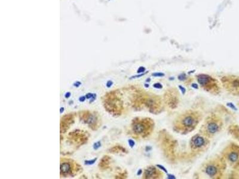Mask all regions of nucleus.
Returning a JSON list of instances; mask_svg holds the SVG:
<instances>
[{
    "label": "nucleus",
    "mask_w": 239,
    "mask_h": 179,
    "mask_svg": "<svg viewBox=\"0 0 239 179\" xmlns=\"http://www.w3.org/2000/svg\"><path fill=\"white\" fill-rule=\"evenodd\" d=\"M202 118L197 111L188 110L179 115L174 123V128L176 132L185 134L191 132L196 128Z\"/></svg>",
    "instance_id": "nucleus-1"
},
{
    "label": "nucleus",
    "mask_w": 239,
    "mask_h": 179,
    "mask_svg": "<svg viewBox=\"0 0 239 179\" xmlns=\"http://www.w3.org/2000/svg\"><path fill=\"white\" fill-rule=\"evenodd\" d=\"M154 123L149 118H137L132 124V131L138 138H146L153 132Z\"/></svg>",
    "instance_id": "nucleus-2"
},
{
    "label": "nucleus",
    "mask_w": 239,
    "mask_h": 179,
    "mask_svg": "<svg viewBox=\"0 0 239 179\" xmlns=\"http://www.w3.org/2000/svg\"><path fill=\"white\" fill-rule=\"evenodd\" d=\"M225 167L224 159L217 157L207 161L203 166L202 171L210 179H220Z\"/></svg>",
    "instance_id": "nucleus-3"
},
{
    "label": "nucleus",
    "mask_w": 239,
    "mask_h": 179,
    "mask_svg": "<svg viewBox=\"0 0 239 179\" xmlns=\"http://www.w3.org/2000/svg\"><path fill=\"white\" fill-rule=\"evenodd\" d=\"M222 125L221 118L217 115L212 114L206 118L200 128V132L210 139L221 131Z\"/></svg>",
    "instance_id": "nucleus-4"
},
{
    "label": "nucleus",
    "mask_w": 239,
    "mask_h": 179,
    "mask_svg": "<svg viewBox=\"0 0 239 179\" xmlns=\"http://www.w3.org/2000/svg\"><path fill=\"white\" fill-rule=\"evenodd\" d=\"M209 138L200 132L193 136L190 142V149L195 153L204 152L209 148Z\"/></svg>",
    "instance_id": "nucleus-5"
},
{
    "label": "nucleus",
    "mask_w": 239,
    "mask_h": 179,
    "mask_svg": "<svg viewBox=\"0 0 239 179\" xmlns=\"http://www.w3.org/2000/svg\"><path fill=\"white\" fill-rule=\"evenodd\" d=\"M198 83L204 90L214 94H218L220 92V85L216 79L205 74L197 76Z\"/></svg>",
    "instance_id": "nucleus-6"
},
{
    "label": "nucleus",
    "mask_w": 239,
    "mask_h": 179,
    "mask_svg": "<svg viewBox=\"0 0 239 179\" xmlns=\"http://www.w3.org/2000/svg\"><path fill=\"white\" fill-rule=\"evenodd\" d=\"M224 159L235 169L239 168V148L235 144H231L224 151Z\"/></svg>",
    "instance_id": "nucleus-7"
},
{
    "label": "nucleus",
    "mask_w": 239,
    "mask_h": 179,
    "mask_svg": "<svg viewBox=\"0 0 239 179\" xmlns=\"http://www.w3.org/2000/svg\"><path fill=\"white\" fill-rule=\"evenodd\" d=\"M61 176L63 177L74 176L77 174L80 169V167L77 164V162L71 160L63 159L61 160L60 166Z\"/></svg>",
    "instance_id": "nucleus-8"
},
{
    "label": "nucleus",
    "mask_w": 239,
    "mask_h": 179,
    "mask_svg": "<svg viewBox=\"0 0 239 179\" xmlns=\"http://www.w3.org/2000/svg\"><path fill=\"white\" fill-rule=\"evenodd\" d=\"M163 173L157 169L156 167L151 166L145 169L143 178L147 179H158L163 178Z\"/></svg>",
    "instance_id": "nucleus-9"
},
{
    "label": "nucleus",
    "mask_w": 239,
    "mask_h": 179,
    "mask_svg": "<svg viewBox=\"0 0 239 179\" xmlns=\"http://www.w3.org/2000/svg\"><path fill=\"white\" fill-rule=\"evenodd\" d=\"M81 116V119L84 121V122L89 125H92V126L95 125L97 123V118L93 114L89 113V112H83Z\"/></svg>",
    "instance_id": "nucleus-10"
},
{
    "label": "nucleus",
    "mask_w": 239,
    "mask_h": 179,
    "mask_svg": "<svg viewBox=\"0 0 239 179\" xmlns=\"http://www.w3.org/2000/svg\"><path fill=\"white\" fill-rule=\"evenodd\" d=\"M74 118L73 115H66L62 118L61 124V132H64L68 130L69 128V126L71 123H73Z\"/></svg>",
    "instance_id": "nucleus-11"
},
{
    "label": "nucleus",
    "mask_w": 239,
    "mask_h": 179,
    "mask_svg": "<svg viewBox=\"0 0 239 179\" xmlns=\"http://www.w3.org/2000/svg\"><path fill=\"white\" fill-rule=\"evenodd\" d=\"M109 164H110V158L107 156H105L102 159L101 162L99 164V167L101 169H105L108 167Z\"/></svg>",
    "instance_id": "nucleus-12"
},
{
    "label": "nucleus",
    "mask_w": 239,
    "mask_h": 179,
    "mask_svg": "<svg viewBox=\"0 0 239 179\" xmlns=\"http://www.w3.org/2000/svg\"><path fill=\"white\" fill-rule=\"evenodd\" d=\"M101 146V143L100 141L96 142V143H94V144H93V148H94V149H99Z\"/></svg>",
    "instance_id": "nucleus-13"
},
{
    "label": "nucleus",
    "mask_w": 239,
    "mask_h": 179,
    "mask_svg": "<svg viewBox=\"0 0 239 179\" xmlns=\"http://www.w3.org/2000/svg\"><path fill=\"white\" fill-rule=\"evenodd\" d=\"M96 160H97V158H96L93 159L92 161H85V164L86 165H92V164H93L96 162Z\"/></svg>",
    "instance_id": "nucleus-14"
},
{
    "label": "nucleus",
    "mask_w": 239,
    "mask_h": 179,
    "mask_svg": "<svg viewBox=\"0 0 239 179\" xmlns=\"http://www.w3.org/2000/svg\"><path fill=\"white\" fill-rule=\"evenodd\" d=\"M145 71V68L144 67H140L138 70V73H141V72H143Z\"/></svg>",
    "instance_id": "nucleus-15"
},
{
    "label": "nucleus",
    "mask_w": 239,
    "mask_h": 179,
    "mask_svg": "<svg viewBox=\"0 0 239 179\" xmlns=\"http://www.w3.org/2000/svg\"><path fill=\"white\" fill-rule=\"evenodd\" d=\"M152 75L154 76H163L165 75V74L163 73H154V74H153Z\"/></svg>",
    "instance_id": "nucleus-16"
},
{
    "label": "nucleus",
    "mask_w": 239,
    "mask_h": 179,
    "mask_svg": "<svg viewBox=\"0 0 239 179\" xmlns=\"http://www.w3.org/2000/svg\"><path fill=\"white\" fill-rule=\"evenodd\" d=\"M96 94H93V97L90 99V103H92L93 102H94V100L96 99Z\"/></svg>",
    "instance_id": "nucleus-17"
},
{
    "label": "nucleus",
    "mask_w": 239,
    "mask_h": 179,
    "mask_svg": "<svg viewBox=\"0 0 239 179\" xmlns=\"http://www.w3.org/2000/svg\"><path fill=\"white\" fill-rule=\"evenodd\" d=\"M93 94H92V93H88V94H86V97L87 99H90L93 97Z\"/></svg>",
    "instance_id": "nucleus-18"
},
{
    "label": "nucleus",
    "mask_w": 239,
    "mask_h": 179,
    "mask_svg": "<svg viewBox=\"0 0 239 179\" xmlns=\"http://www.w3.org/2000/svg\"><path fill=\"white\" fill-rule=\"evenodd\" d=\"M153 86H154V87L157 88H162V85H161V84H159V83H156V84H154Z\"/></svg>",
    "instance_id": "nucleus-19"
},
{
    "label": "nucleus",
    "mask_w": 239,
    "mask_h": 179,
    "mask_svg": "<svg viewBox=\"0 0 239 179\" xmlns=\"http://www.w3.org/2000/svg\"><path fill=\"white\" fill-rule=\"evenodd\" d=\"M112 84H113V83H112V81H108L107 82V87L108 88H110V87H111L112 86Z\"/></svg>",
    "instance_id": "nucleus-20"
},
{
    "label": "nucleus",
    "mask_w": 239,
    "mask_h": 179,
    "mask_svg": "<svg viewBox=\"0 0 239 179\" xmlns=\"http://www.w3.org/2000/svg\"><path fill=\"white\" fill-rule=\"evenodd\" d=\"M129 145L130 146L131 148H133V146L135 145V142L133 141L132 140H129Z\"/></svg>",
    "instance_id": "nucleus-21"
},
{
    "label": "nucleus",
    "mask_w": 239,
    "mask_h": 179,
    "mask_svg": "<svg viewBox=\"0 0 239 179\" xmlns=\"http://www.w3.org/2000/svg\"><path fill=\"white\" fill-rule=\"evenodd\" d=\"M82 84V83L79 81H76L74 84V85L75 87H78L80 85Z\"/></svg>",
    "instance_id": "nucleus-22"
},
{
    "label": "nucleus",
    "mask_w": 239,
    "mask_h": 179,
    "mask_svg": "<svg viewBox=\"0 0 239 179\" xmlns=\"http://www.w3.org/2000/svg\"><path fill=\"white\" fill-rule=\"evenodd\" d=\"M86 96H82V97H80V99H79V100L80 102H84L86 100Z\"/></svg>",
    "instance_id": "nucleus-23"
},
{
    "label": "nucleus",
    "mask_w": 239,
    "mask_h": 179,
    "mask_svg": "<svg viewBox=\"0 0 239 179\" xmlns=\"http://www.w3.org/2000/svg\"><path fill=\"white\" fill-rule=\"evenodd\" d=\"M70 96H71V93H69V92H68V93H66L65 94V98H66V99H68V98H69Z\"/></svg>",
    "instance_id": "nucleus-24"
},
{
    "label": "nucleus",
    "mask_w": 239,
    "mask_h": 179,
    "mask_svg": "<svg viewBox=\"0 0 239 179\" xmlns=\"http://www.w3.org/2000/svg\"><path fill=\"white\" fill-rule=\"evenodd\" d=\"M228 105H229V106H230L232 109H234V110H236V107L234 106V104H228Z\"/></svg>",
    "instance_id": "nucleus-25"
},
{
    "label": "nucleus",
    "mask_w": 239,
    "mask_h": 179,
    "mask_svg": "<svg viewBox=\"0 0 239 179\" xmlns=\"http://www.w3.org/2000/svg\"><path fill=\"white\" fill-rule=\"evenodd\" d=\"M64 108H61V113H62V112H64Z\"/></svg>",
    "instance_id": "nucleus-26"
}]
</instances>
